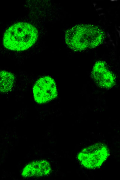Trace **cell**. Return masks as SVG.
Wrapping results in <instances>:
<instances>
[{
  "instance_id": "3957f363",
  "label": "cell",
  "mask_w": 120,
  "mask_h": 180,
  "mask_svg": "<svg viewBox=\"0 0 120 180\" xmlns=\"http://www.w3.org/2000/svg\"><path fill=\"white\" fill-rule=\"evenodd\" d=\"M109 150L103 144L97 143L82 150L78 158L85 167L90 169L96 168L101 165L108 157Z\"/></svg>"
},
{
  "instance_id": "8992f818",
  "label": "cell",
  "mask_w": 120,
  "mask_h": 180,
  "mask_svg": "<svg viewBox=\"0 0 120 180\" xmlns=\"http://www.w3.org/2000/svg\"><path fill=\"white\" fill-rule=\"evenodd\" d=\"M105 64L102 62L98 63L95 65L92 74L95 81L103 82H111L114 81L111 73L106 68Z\"/></svg>"
},
{
  "instance_id": "5b68a950",
  "label": "cell",
  "mask_w": 120,
  "mask_h": 180,
  "mask_svg": "<svg viewBox=\"0 0 120 180\" xmlns=\"http://www.w3.org/2000/svg\"><path fill=\"white\" fill-rule=\"evenodd\" d=\"M50 171V165L45 161L32 162L24 168L22 173L25 177L39 176L48 174Z\"/></svg>"
},
{
  "instance_id": "277c9868",
  "label": "cell",
  "mask_w": 120,
  "mask_h": 180,
  "mask_svg": "<svg viewBox=\"0 0 120 180\" xmlns=\"http://www.w3.org/2000/svg\"><path fill=\"white\" fill-rule=\"evenodd\" d=\"M33 93L35 100L38 103L43 104L50 101L57 94L55 81L49 76L39 79L34 86Z\"/></svg>"
},
{
  "instance_id": "7a4b0ae2",
  "label": "cell",
  "mask_w": 120,
  "mask_h": 180,
  "mask_svg": "<svg viewBox=\"0 0 120 180\" xmlns=\"http://www.w3.org/2000/svg\"><path fill=\"white\" fill-rule=\"evenodd\" d=\"M38 36L37 30L33 25L25 22H19L11 26L6 31L3 43L9 49L24 51L33 45Z\"/></svg>"
},
{
  "instance_id": "52a82bcc",
  "label": "cell",
  "mask_w": 120,
  "mask_h": 180,
  "mask_svg": "<svg viewBox=\"0 0 120 180\" xmlns=\"http://www.w3.org/2000/svg\"><path fill=\"white\" fill-rule=\"evenodd\" d=\"M14 77L11 73L4 71H0V91L8 90L12 86Z\"/></svg>"
},
{
  "instance_id": "6da1fadb",
  "label": "cell",
  "mask_w": 120,
  "mask_h": 180,
  "mask_svg": "<svg viewBox=\"0 0 120 180\" xmlns=\"http://www.w3.org/2000/svg\"><path fill=\"white\" fill-rule=\"evenodd\" d=\"M105 37L104 32L97 26L80 24L67 31L65 39L69 48L75 51H79L87 48L96 47L101 43Z\"/></svg>"
}]
</instances>
